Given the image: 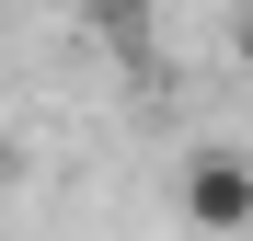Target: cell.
<instances>
[{
    "mask_svg": "<svg viewBox=\"0 0 253 241\" xmlns=\"http://www.w3.org/2000/svg\"><path fill=\"white\" fill-rule=\"evenodd\" d=\"M173 207H184V230H207V241H242V230H253V161H242V149H196Z\"/></svg>",
    "mask_w": 253,
    "mask_h": 241,
    "instance_id": "1",
    "label": "cell"
},
{
    "mask_svg": "<svg viewBox=\"0 0 253 241\" xmlns=\"http://www.w3.org/2000/svg\"><path fill=\"white\" fill-rule=\"evenodd\" d=\"M81 23H92V34H126V46H138V34H150V0H81Z\"/></svg>",
    "mask_w": 253,
    "mask_h": 241,
    "instance_id": "2",
    "label": "cell"
},
{
    "mask_svg": "<svg viewBox=\"0 0 253 241\" xmlns=\"http://www.w3.org/2000/svg\"><path fill=\"white\" fill-rule=\"evenodd\" d=\"M242 58H253V0H242Z\"/></svg>",
    "mask_w": 253,
    "mask_h": 241,
    "instance_id": "3",
    "label": "cell"
},
{
    "mask_svg": "<svg viewBox=\"0 0 253 241\" xmlns=\"http://www.w3.org/2000/svg\"><path fill=\"white\" fill-rule=\"evenodd\" d=\"M0 184H12V138H0Z\"/></svg>",
    "mask_w": 253,
    "mask_h": 241,
    "instance_id": "4",
    "label": "cell"
}]
</instances>
